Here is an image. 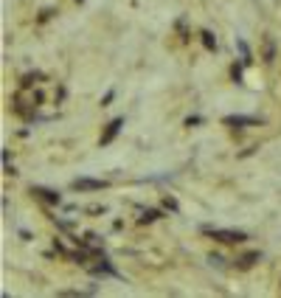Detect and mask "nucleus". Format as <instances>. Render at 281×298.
Instances as JSON below:
<instances>
[{
    "mask_svg": "<svg viewBox=\"0 0 281 298\" xmlns=\"http://www.w3.org/2000/svg\"><path fill=\"white\" fill-rule=\"evenodd\" d=\"M202 234L211 236V239L222 242V245H239L247 239L245 231H234V228H214V225H202Z\"/></svg>",
    "mask_w": 281,
    "mask_h": 298,
    "instance_id": "nucleus-1",
    "label": "nucleus"
},
{
    "mask_svg": "<svg viewBox=\"0 0 281 298\" xmlns=\"http://www.w3.org/2000/svg\"><path fill=\"white\" fill-rule=\"evenodd\" d=\"M73 192H99V189H107V180H93V177H76L70 183Z\"/></svg>",
    "mask_w": 281,
    "mask_h": 298,
    "instance_id": "nucleus-2",
    "label": "nucleus"
},
{
    "mask_svg": "<svg viewBox=\"0 0 281 298\" xmlns=\"http://www.w3.org/2000/svg\"><path fill=\"white\" fill-rule=\"evenodd\" d=\"M121 127H124V118H112L110 124H107V129H104V135L99 138V144H101V147L112 144V141H115V135L121 132Z\"/></svg>",
    "mask_w": 281,
    "mask_h": 298,
    "instance_id": "nucleus-3",
    "label": "nucleus"
},
{
    "mask_svg": "<svg viewBox=\"0 0 281 298\" xmlns=\"http://www.w3.org/2000/svg\"><path fill=\"white\" fill-rule=\"evenodd\" d=\"M31 194L43 197L45 203H51V206H59V203H62L59 192H54V189H45V186H31Z\"/></svg>",
    "mask_w": 281,
    "mask_h": 298,
    "instance_id": "nucleus-4",
    "label": "nucleus"
},
{
    "mask_svg": "<svg viewBox=\"0 0 281 298\" xmlns=\"http://www.w3.org/2000/svg\"><path fill=\"white\" fill-rule=\"evenodd\" d=\"M225 124L228 127H253L259 124L256 115H225Z\"/></svg>",
    "mask_w": 281,
    "mask_h": 298,
    "instance_id": "nucleus-5",
    "label": "nucleus"
},
{
    "mask_svg": "<svg viewBox=\"0 0 281 298\" xmlns=\"http://www.w3.org/2000/svg\"><path fill=\"white\" fill-rule=\"evenodd\" d=\"M236 48L242 51V65H250V62H253V54H250V48H247L245 40H236Z\"/></svg>",
    "mask_w": 281,
    "mask_h": 298,
    "instance_id": "nucleus-6",
    "label": "nucleus"
},
{
    "mask_svg": "<svg viewBox=\"0 0 281 298\" xmlns=\"http://www.w3.org/2000/svg\"><path fill=\"white\" fill-rule=\"evenodd\" d=\"M202 45L214 51V48H216V37H214L211 31H202Z\"/></svg>",
    "mask_w": 281,
    "mask_h": 298,
    "instance_id": "nucleus-7",
    "label": "nucleus"
},
{
    "mask_svg": "<svg viewBox=\"0 0 281 298\" xmlns=\"http://www.w3.org/2000/svg\"><path fill=\"white\" fill-rule=\"evenodd\" d=\"M155 219H160V211H155V208H149V211L141 214V222H155Z\"/></svg>",
    "mask_w": 281,
    "mask_h": 298,
    "instance_id": "nucleus-8",
    "label": "nucleus"
},
{
    "mask_svg": "<svg viewBox=\"0 0 281 298\" xmlns=\"http://www.w3.org/2000/svg\"><path fill=\"white\" fill-rule=\"evenodd\" d=\"M256 259H259V253H247V256H242V259H239V264H242V267H250Z\"/></svg>",
    "mask_w": 281,
    "mask_h": 298,
    "instance_id": "nucleus-9",
    "label": "nucleus"
},
{
    "mask_svg": "<svg viewBox=\"0 0 281 298\" xmlns=\"http://www.w3.org/2000/svg\"><path fill=\"white\" fill-rule=\"evenodd\" d=\"M202 118L200 115H191V118H186V127H194V124H200Z\"/></svg>",
    "mask_w": 281,
    "mask_h": 298,
    "instance_id": "nucleus-10",
    "label": "nucleus"
},
{
    "mask_svg": "<svg viewBox=\"0 0 281 298\" xmlns=\"http://www.w3.org/2000/svg\"><path fill=\"white\" fill-rule=\"evenodd\" d=\"M112 99H115V90H107V96H104V99H101V104H110Z\"/></svg>",
    "mask_w": 281,
    "mask_h": 298,
    "instance_id": "nucleus-11",
    "label": "nucleus"
},
{
    "mask_svg": "<svg viewBox=\"0 0 281 298\" xmlns=\"http://www.w3.org/2000/svg\"><path fill=\"white\" fill-rule=\"evenodd\" d=\"M79 3H85V0H79Z\"/></svg>",
    "mask_w": 281,
    "mask_h": 298,
    "instance_id": "nucleus-12",
    "label": "nucleus"
}]
</instances>
